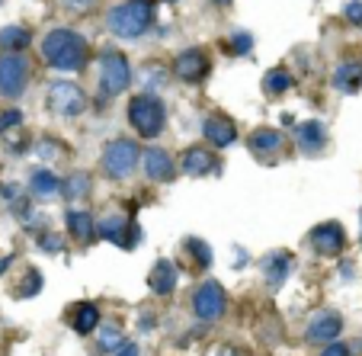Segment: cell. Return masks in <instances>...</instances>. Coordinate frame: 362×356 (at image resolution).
<instances>
[{"mask_svg":"<svg viewBox=\"0 0 362 356\" xmlns=\"http://www.w3.org/2000/svg\"><path fill=\"white\" fill-rule=\"evenodd\" d=\"M68 231L74 234V238H81V241H90L96 234V228H93V219H90L87 212L71 209V212H68Z\"/></svg>","mask_w":362,"mask_h":356,"instance_id":"603a6c76","label":"cell"},{"mask_svg":"<svg viewBox=\"0 0 362 356\" xmlns=\"http://www.w3.org/2000/svg\"><path fill=\"white\" fill-rule=\"evenodd\" d=\"M62 193H64V196H68V199L87 196V193H90V177H87V173H71V177H68V183L62 186Z\"/></svg>","mask_w":362,"mask_h":356,"instance_id":"484cf974","label":"cell"},{"mask_svg":"<svg viewBox=\"0 0 362 356\" xmlns=\"http://www.w3.org/2000/svg\"><path fill=\"white\" fill-rule=\"evenodd\" d=\"M48 110L58 116H81L87 110V93L74 81H55L48 87Z\"/></svg>","mask_w":362,"mask_h":356,"instance_id":"8992f818","label":"cell"},{"mask_svg":"<svg viewBox=\"0 0 362 356\" xmlns=\"http://www.w3.org/2000/svg\"><path fill=\"white\" fill-rule=\"evenodd\" d=\"M100 347L103 350H119L122 347V331H119V324H106V328L100 331Z\"/></svg>","mask_w":362,"mask_h":356,"instance_id":"4316f807","label":"cell"},{"mask_svg":"<svg viewBox=\"0 0 362 356\" xmlns=\"http://www.w3.org/2000/svg\"><path fill=\"white\" fill-rule=\"evenodd\" d=\"M141 161H144V173H148V180L167 183V180H173V173H177V164H173V158L164 148H148L141 154Z\"/></svg>","mask_w":362,"mask_h":356,"instance_id":"7c38bea8","label":"cell"},{"mask_svg":"<svg viewBox=\"0 0 362 356\" xmlns=\"http://www.w3.org/2000/svg\"><path fill=\"white\" fill-rule=\"evenodd\" d=\"M173 71H177L180 81L199 84V81H205V74H209V58H205L202 48H186V52H180L177 55Z\"/></svg>","mask_w":362,"mask_h":356,"instance_id":"30bf717a","label":"cell"},{"mask_svg":"<svg viewBox=\"0 0 362 356\" xmlns=\"http://www.w3.org/2000/svg\"><path fill=\"white\" fill-rule=\"evenodd\" d=\"M327 144V132L321 122H301L298 125V148L305 154H317V151Z\"/></svg>","mask_w":362,"mask_h":356,"instance_id":"ac0fdd59","label":"cell"},{"mask_svg":"<svg viewBox=\"0 0 362 356\" xmlns=\"http://www.w3.org/2000/svg\"><path fill=\"white\" fill-rule=\"evenodd\" d=\"M186 251L196 253V263H202V267H209V263H212V247L205 244V241L189 238V241H186Z\"/></svg>","mask_w":362,"mask_h":356,"instance_id":"83f0119b","label":"cell"},{"mask_svg":"<svg viewBox=\"0 0 362 356\" xmlns=\"http://www.w3.org/2000/svg\"><path fill=\"white\" fill-rule=\"evenodd\" d=\"M218 356H238V353H234V350L231 347H225V350H221V353Z\"/></svg>","mask_w":362,"mask_h":356,"instance_id":"f35d334b","label":"cell"},{"mask_svg":"<svg viewBox=\"0 0 362 356\" xmlns=\"http://www.w3.org/2000/svg\"><path fill=\"white\" fill-rule=\"evenodd\" d=\"M129 122L141 138H158L167 122V106L160 103L158 96L138 93V96H132V103H129Z\"/></svg>","mask_w":362,"mask_h":356,"instance_id":"3957f363","label":"cell"},{"mask_svg":"<svg viewBox=\"0 0 362 356\" xmlns=\"http://www.w3.org/2000/svg\"><path fill=\"white\" fill-rule=\"evenodd\" d=\"M42 247L45 251H62V238H42Z\"/></svg>","mask_w":362,"mask_h":356,"instance_id":"e575fe53","label":"cell"},{"mask_svg":"<svg viewBox=\"0 0 362 356\" xmlns=\"http://www.w3.org/2000/svg\"><path fill=\"white\" fill-rule=\"evenodd\" d=\"M106 26L119 39H138L154 26V0H122L106 13Z\"/></svg>","mask_w":362,"mask_h":356,"instance_id":"7a4b0ae2","label":"cell"},{"mask_svg":"<svg viewBox=\"0 0 362 356\" xmlns=\"http://www.w3.org/2000/svg\"><path fill=\"white\" fill-rule=\"evenodd\" d=\"M202 135L209 138V144H215V148H228V144H234V138H238V125L228 116H205Z\"/></svg>","mask_w":362,"mask_h":356,"instance_id":"4fadbf2b","label":"cell"},{"mask_svg":"<svg viewBox=\"0 0 362 356\" xmlns=\"http://www.w3.org/2000/svg\"><path fill=\"white\" fill-rule=\"evenodd\" d=\"M132 84V64L122 52H103L100 55V87L106 96L125 93Z\"/></svg>","mask_w":362,"mask_h":356,"instance_id":"5b68a950","label":"cell"},{"mask_svg":"<svg viewBox=\"0 0 362 356\" xmlns=\"http://www.w3.org/2000/svg\"><path fill=\"white\" fill-rule=\"evenodd\" d=\"M138 158H141V151H138V144L132 138H116V142L103 148V171L116 180H125L138 167Z\"/></svg>","mask_w":362,"mask_h":356,"instance_id":"277c9868","label":"cell"},{"mask_svg":"<svg viewBox=\"0 0 362 356\" xmlns=\"http://www.w3.org/2000/svg\"><path fill=\"white\" fill-rule=\"evenodd\" d=\"M253 48V35L250 33H234L231 35V52L234 55H250Z\"/></svg>","mask_w":362,"mask_h":356,"instance_id":"f1b7e54d","label":"cell"},{"mask_svg":"<svg viewBox=\"0 0 362 356\" xmlns=\"http://www.w3.org/2000/svg\"><path fill=\"white\" fill-rule=\"evenodd\" d=\"M20 122H23V113H20V110L0 113V135H4V132H13Z\"/></svg>","mask_w":362,"mask_h":356,"instance_id":"f546056e","label":"cell"},{"mask_svg":"<svg viewBox=\"0 0 362 356\" xmlns=\"http://www.w3.org/2000/svg\"><path fill=\"white\" fill-rule=\"evenodd\" d=\"M151 292L154 295H170L177 286V267L170 260H158V267L151 270Z\"/></svg>","mask_w":362,"mask_h":356,"instance_id":"e0dca14e","label":"cell"},{"mask_svg":"<svg viewBox=\"0 0 362 356\" xmlns=\"http://www.w3.org/2000/svg\"><path fill=\"white\" fill-rule=\"evenodd\" d=\"M288 87H292V74H288L286 68H273V71H267V77H263V90L273 96L286 93Z\"/></svg>","mask_w":362,"mask_h":356,"instance_id":"cb8c5ba5","label":"cell"},{"mask_svg":"<svg viewBox=\"0 0 362 356\" xmlns=\"http://www.w3.org/2000/svg\"><path fill=\"white\" fill-rule=\"evenodd\" d=\"M23 282H26V289H23V295H35V292H39V282H42V276L33 270V273H29Z\"/></svg>","mask_w":362,"mask_h":356,"instance_id":"1f68e13d","label":"cell"},{"mask_svg":"<svg viewBox=\"0 0 362 356\" xmlns=\"http://www.w3.org/2000/svg\"><path fill=\"white\" fill-rule=\"evenodd\" d=\"M334 87L340 93H356L362 90V64L359 62H346L334 71Z\"/></svg>","mask_w":362,"mask_h":356,"instance_id":"d6986e66","label":"cell"},{"mask_svg":"<svg viewBox=\"0 0 362 356\" xmlns=\"http://www.w3.org/2000/svg\"><path fill=\"white\" fill-rule=\"evenodd\" d=\"M29 42H33V33L23 29V26H4L0 29V45H4L7 55H20V52H26Z\"/></svg>","mask_w":362,"mask_h":356,"instance_id":"ffe728a7","label":"cell"},{"mask_svg":"<svg viewBox=\"0 0 362 356\" xmlns=\"http://www.w3.org/2000/svg\"><path fill=\"white\" fill-rule=\"evenodd\" d=\"M100 238H106L129 251V247L138 244V228L132 225V219H125V215H106V219L100 222Z\"/></svg>","mask_w":362,"mask_h":356,"instance_id":"8fae6325","label":"cell"},{"mask_svg":"<svg viewBox=\"0 0 362 356\" xmlns=\"http://www.w3.org/2000/svg\"><path fill=\"white\" fill-rule=\"evenodd\" d=\"M225 309H228V295L215 280L202 282V286L196 289V295H192V311H196L202 321H218V318L225 315Z\"/></svg>","mask_w":362,"mask_h":356,"instance_id":"52a82bcc","label":"cell"},{"mask_svg":"<svg viewBox=\"0 0 362 356\" xmlns=\"http://www.w3.org/2000/svg\"><path fill=\"white\" fill-rule=\"evenodd\" d=\"M10 260H13V257H4V260H0V270H7V267H10Z\"/></svg>","mask_w":362,"mask_h":356,"instance_id":"74e56055","label":"cell"},{"mask_svg":"<svg viewBox=\"0 0 362 356\" xmlns=\"http://www.w3.org/2000/svg\"><path fill=\"white\" fill-rule=\"evenodd\" d=\"M215 7H228V4H234V0H212Z\"/></svg>","mask_w":362,"mask_h":356,"instance_id":"8d00e7d4","label":"cell"},{"mask_svg":"<svg viewBox=\"0 0 362 356\" xmlns=\"http://www.w3.org/2000/svg\"><path fill=\"white\" fill-rule=\"evenodd\" d=\"M96 324H100V311H96V305L83 302L81 309H77V315H74V331L77 334H90V331H96Z\"/></svg>","mask_w":362,"mask_h":356,"instance_id":"d4e9b609","label":"cell"},{"mask_svg":"<svg viewBox=\"0 0 362 356\" xmlns=\"http://www.w3.org/2000/svg\"><path fill=\"white\" fill-rule=\"evenodd\" d=\"M29 190L39 199H48V196H55V193H62V180L52 171H42L39 167V171H33V177H29Z\"/></svg>","mask_w":362,"mask_h":356,"instance_id":"7402d4cb","label":"cell"},{"mask_svg":"<svg viewBox=\"0 0 362 356\" xmlns=\"http://www.w3.org/2000/svg\"><path fill=\"white\" fill-rule=\"evenodd\" d=\"M343 331V318L340 315H330V311H324V315H317L315 321L308 324V340L315 343H330L337 340Z\"/></svg>","mask_w":362,"mask_h":356,"instance_id":"2e32d148","label":"cell"},{"mask_svg":"<svg viewBox=\"0 0 362 356\" xmlns=\"http://www.w3.org/2000/svg\"><path fill=\"white\" fill-rule=\"evenodd\" d=\"M343 244H346V231H343L340 222H321L317 228H311V247L321 257H337Z\"/></svg>","mask_w":362,"mask_h":356,"instance_id":"9c48e42d","label":"cell"},{"mask_svg":"<svg viewBox=\"0 0 362 356\" xmlns=\"http://www.w3.org/2000/svg\"><path fill=\"white\" fill-rule=\"evenodd\" d=\"M343 16H346L353 26H362V0H349L346 10H343Z\"/></svg>","mask_w":362,"mask_h":356,"instance_id":"4dcf8cb0","label":"cell"},{"mask_svg":"<svg viewBox=\"0 0 362 356\" xmlns=\"http://www.w3.org/2000/svg\"><path fill=\"white\" fill-rule=\"evenodd\" d=\"M282 144H286V138H282V132H276V129H260V132H253V138H250V151L260 154V158L276 154Z\"/></svg>","mask_w":362,"mask_h":356,"instance_id":"44dd1931","label":"cell"},{"mask_svg":"<svg viewBox=\"0 0 362 356\" xmlns=\"http://www.w3.org/2000/svg\"><path fill=\"white\" fill-rule=\"evenodd\" d=\"M215 171V154L205 144H192L183 151V173L186 177H205Z\"/></svg>","mask_w":362,"mask_h":356,"instance_id":"5bb4252c","label":"cell"},{"mask_svg":"<svg viewBox=\"0 0 362 356\" xmlns=\"http://www.w3.org/2000/svg\"><path fill=\"white\" fill-rule=\"evenodd\" d=\"M263 273H267V282L273 289H279L282 282L288 280V273H292V253L288 251H273L263 257Z\"/></svg>","mask_w":362,"mask_h":356,"instance_id":"9a60e30c","label":"cell"},{"mask_svg":"<svg viewBox=\"0 0 362 356\" xmlns=\"http://www.w3.org/2000/svg\"><path fill=\"white\" fill-rule=\"evenodd\" d=\"M93 4H96V0H64V7H68V10H77V13H81V10H90Z\"/></svg>","mask_w":362,"mask_h":356,"instance_id":"d6a6232c","label":"cell"},{"mask_svg":"<svg viewBox=\"0 0 362 356\" xmlns=\"http://www.w3.org/2000/svg\"><path fill=\"white\" fill-rule=\"evenodd\" d=\"M42 58L58 71H81L87 64V39L74 29L58 26L42 39Z\"/></svg>","mask_w":362,"mask_h":356,"instance_id":"6da1fadb","label":"cell"},{"mask_svg":"<svg viewBox=\"0 0 362 356\" xmlns=\"http://www.w3.org/2000/svg\"><path fill=\"white\" fill-rule=\"evenodd\" d=\"M321 356H349V350H346V347H343V343L330 340V347H327V350H324V353H321Z\"/></svg>","mask_w":362,"mask_h":356,"instance_id":"836d02e7","label":"cell"},{"mask_svg":"<svg viewBox=\"0 0 362 356\" xmlns=\"http://www.w3.org/2000/svg\"><path fill=\"white\" fill-rule=\"evenodd\" d=\"M29 81V62L23 55H4L0 58V93L4 96H20Z\"/></svg>","mask_w":362,"mask_h":356,"instance_id":"ba28073f","label":"cell"},{"mask_svg":"<svg viewBox=\"0 0 362 356\" xmlns=\"http://www.w3.org/2000/svg\"><path fill=\"white\" fill-rule=\"evenodd\" d=\"M116 356H138V347L135 343H122V347L116 350Z\"/></svg>","mask_w":362,"mask_h":356,"instance_id":"d590c367","label":"cell"}]
</instances>
